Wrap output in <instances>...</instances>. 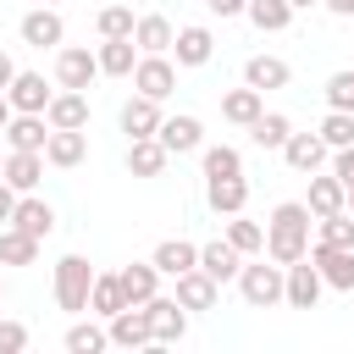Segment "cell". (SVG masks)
<instances>
[{"mask_svg": "<svg viewBox=\"0 0 354 354\" xmlns=\"http://www.w3.org/2000/svg\"><path fill=\"white\" fill-rule=\"evenodd\" d=\"M304 238H310V205H277L271 210V227H266V249L271 260H304Z\"/></svg>", "mask_w": 354, "mask_h": 354, "instance_id": "obj_1", "label": "cell"}, {"mask_svg": "<svg viewBox=\"0 0 354 354\" xmlns=\"http://www.w3.org/2000/svg\"><path fill=\"white\" fill-rule=\"evenodd\" d=\"M88 288H94V271L83 254H66L55 266V304L61 310H88Z\"/></svg>", "mask_w": 354, "mask_h": 354, "instance_id": "obj_2", "label": "cell"}, {"mask_svg": "<svg viewBox=\"0 0 354 354\" xmlns=\"http://www.w3.org/2000/svg\"><path fill=\"white\" fill-rule=\"evenodd\" d=\"M133 83H138V94H149V100H166V94L177 88V72H171V61H166L160 50H149L144 61H133Z\"/></svg>", "mask_w": 354, "mask_h": 354, "instance_id": "obj_3", "label": "cell"}, {"mask_svg": "<svg viewBox=\"0 0 354 354\" xmlns=\"http://www.w3.org/2000/svg\"><path fill=\"white\" fill-rule=\"evenodd\" d=\"M310 260H315L321 282H332V288H354V249H337V243H315V249H310Z\"/></svg>", "mask_w": 354, "mask_h": 354, "instance_id": "obj_4", "label": "cell"}, {"mask_svg": "<svg viewBox=\"0 0 354 354\" xmlns=\"http://www.w3.org/2000/svg\"><path fill=\"white\" fill-rule=\"evenodd\" d=\"M177 304H183V310H210V304H216V277L199 271V266L177 271Z\"/></svg>", "mask_w": 354, "mask_h": 354, "instance_id": "obj_5", "label": "cell"}, {"mask_svg": "<svg viewBox=\"0 0 354 354\" xmlns=\"http://www.w3.org/2000/svg\"><path fill=\"white\" fill-rule=\"evenodd\" d=\"M160 166H166V144L155 133H144V138L127 144V171L133 177H160Z\"/></svg>", "mask_w": 354, "mask_h": 354, "instance_id": "obj_6", "label": "cell"}, {"mask_svg": "<svg viewBox=\"0 0 354 354\" xmlns=\"http://www.w3.org/2000/svg\"><path fill=\"white\" fill-rule=\"evenodd\" d=\"M243 299L249 304H277L282 299V271L277 266H243Z\"/></svg>", "mask_w": 354, "mask_h": 354, "instance_id": "obj_7", "label": "cell"}, {"mask_svg": "<svg viewBox=\"0 0 354 354\" xmlns=\"http://www.w3.org/2000/svg\"><path fill=\"white\" fill-rule=\"evenodd\" d=\"M282 293H288V304L310 310V304L321 299V271H315V266H299V260H288V282H282Z\"/></svg>", "mask_w": 354, "mask_h": 354, "instance_id": "obj_8", "label": "cell"}, {"mask_svg": "<svg viewBox=\"0 0 354 354\" xmlns=\"http://www.w3.org/2000/svg\"><path fill=\"white\" fill-rule=\"evenodd\" d=\"M111 337L127 343V348H133V343H149V337H155V332H149V310H144V304H122V310L111 315Z\"/></svg>", "mask_w": 354, "mask_h": 354, "instance_id": "obj_9", "label": "cell"}, {"mask_svg": "<svg viewBox=\"0 0 354 354\" xmlns=\"http://www.w3.org/2000/svg\"><path fill=\"white\" fill-rule=\"evenodd\" d=\"M44 138H50V127H44L39 111H22V116L6 122V144L11 149H44Z\"/></svg>", "mask_w": 354, "mask_h": 354, "instance_id": "obj_10", "label": "cell"}, {"mask_svg": "<svg viewBox=\"0 0 354 354\" xmlns=\"http://www.w3.org/2000/svg\"><path fill=\"white\" fill-rule=\"evenodd\" d=\"M6 94H11L17 111H44V105H50V88H44L39 72H17V77L6 83Z\"/></svg>", "mask_w": 354, "mask_h": 354, "instance_id": "obj_11", "label": "cell"}, {"mask_svg": "<svg viewBox=\"0 0 354 354\" xmlns=\"http://www.w3.org/2000/svg\"><path fill=\"white\" fill-rule=\"evenodd\" d=\"M44 116H50V127H83V122H88V100H83L77 88H66V94H50Z\"/></svg>", "mask_w": 354, "mask_h": 354, "instance_id": "obj_12", "label": "cell"}, {"mask_svg": "<svg viewBox=\"0 0 354 354\" xmlns=\"http://www.w3.org/2000/svg\"><path fill=\"white\" fill-rule=\"evenodd\" d=\"M155 138L166 144V155H183V149H194V144H199V122H194V116H160Z\"/></svg>", "mask_w": 354, "mask_h": 354, "instance_id": "obj_13", "label": "cell"}, {"mask_svg": "<svg viewBox=\"0 0 354 354\" xmlns=\"http://www.w3.org/2000/svg\"><path fill=\"white\" fill-rule=\"evenodd\" d=\"M94 72H100V61H94L88 50H61V61H55V77H61L66 88H88Z\"/></svg>", "mask_w": 354, "mask_h": 354, "instance_id": "obj_14", "label": "cell"}, {"mask_svg": "<svg viewBox=\"0 0 354 354\" xmlns=\"http://www.w3.org/2000/svg\"><path fill=\"white\" fill-rule=\"evenodd\" d=\"M44 160H55V166H77V160H83V133H77V127H50V138H44Z\"/></svg>", "mask_w": 354, "mask_h": 354, "instance_id": "obj_15", "label": "cell"}, {"mask_svg": "<svg viewBox=\"0 0 354 354\" xmlns=\"http://www.w3.org/2000/svg\"><path fill=\"white\" fill-rule=\"evenodd\" d=\"M288 166H299V171H315L321 166V155H326V138L321 133H288Z\"/></svg>", "mask_w": 354, "mask_h": 354, "instance_id": "obj_16", "label": "cell"}, {"mask_svg": "<svg viewBox=\"0 0 354 354\" xmlns=\"http://www.w3.org/2000/svg\"><path fill=\"white\" fill-rule=\"evenodd\" d=\"M0 171H6L11 188H33L39 171H44V160H39V149H11V155L0 160Z\"/></svg>", "mask_w": 354, "mask_h": 354, "instance_id": "obj_17", "label": "cell"}, {"mask_svg": "<svg viewBox=\"0 0 354 354\" xmlns=\"http://www.w3.org/2000/svg\"><path fill=\"white\" fill-rule=\"evenodd\" d=\"M205 199H210L216 210H243V199H249V183H243L238 171H221V177H210Z\"/></svg>", "mask_w": 354, "mask_h": 354, "instance_id": "obj_18", "label": "cell"}, {"mask_svg": "<svg viewBox=\"0 0 354 354\" xmlns=\"http://www.w3.org/2000/svg\"><path fill=\"white\" fill-rule=\"evenodd\" d=\"M11 227H22L28 238H50V227H55V210H50L44 199H22V205L11 210Z\"/></svg>", "mask_w": 354, "mask_h": 354, "instance_id": "obj_19", "label": "cell"}, {"mask_svg": "<svg viewBox=\"0 0 354 354\" xmlns=\"http://www.w3.org/2000/svg\"><path fill=\"white\" fill-rule=\"evenodd\" d=\"M144 310H149V332H155V337H166V343L183 337L188 321H183V304H177V299H149Z\"/></svg>", "mask_w": 354, "mask_h": 354, "instance_id": "obj_20", "label": "cell"}, {"mask_svg": "<svg viewBox=\"0 0 354 354\" xmlns=\"http://www.w3.org/2000/svg\"><path fill=\"white\" fill-rule=\"evenodd\" d=\"M155 127H160V111H155V100H149V94H138V100H127V105H122V133L144 138V133H155Z\"/></svg>", "mask_w": 354, "mask_h": 354, "instance_id": "obj_21", "label": "cell"}, {"mask_svg": "<svg viewBox=\"0 0 354 354\" xmlns=\"http://www.w3.org/2000/svg\"><path fill=\"white\" fill-rule=\"evenodd\" d=\"M171 44H177V61H183V66L210 61V28H177V33H171Z\"/></svg>", "mask_w": 354, "mask_h": 354, "instance_id": "obj_22", "label": "cell"}, {"mask_svg": "<svg viewBox=\"0 0 354 354\" xmlns=\"http://www.w3.org/2000/svg\"><path fill=\"white\" fill-rule=\"evenodd\" d=\"M188 266H199V249L188 243V238H166L160 249H155V271H188Z\"/></svg>", "mask_w": 354, "mask_h": 354, "instance_id": "obj_23", "label": "cell"}, {"mask_svg": "<svg viewBox=\"0 0 354 354\" xmlns=\"http://www.w3.org/2000/svg\"><path fill=\"white\" fill-rule=\"evenodd\" d=\"M199 271H210L216 282H227V277L238 271V249H232L227 238H216V243H205V249H199Z\"/></svg>", "mask_w": 354, "mask_h": 354, "instance_id": "obj_24", "label": "cell"}, {"mask_svg": "<svg viewBox=\"0 0 354 354\" xmlns=\"http://www.w3.org/2000/svg\"><path fill=\"white\" fill-rule=\"evenodd\" d=\"M116 277H122L127 304H149V299H155V260H149V266H122Z\"/></svg>", "mask_w": 354, "mask_h": 354, "instance_id": "obj_25", "label": "cell"}, {"mask_svg": "<svg viewBox=\"0 0 354 354\" xmlns=\"http://www.w3.org/2000/svg\"><path fill=\"white\" fill-rule=\"evenodd\" d=\"M22 39L39 44V50H44V44H61V17H55V11H28V17H22Z\"/></svg>", "mask_w": 354, "mask_h": 354, "instance_id": "obj_26", "label": "cell"}, {"mask_svg": "<svg viewBox=\"0 0 354 354\" xmlns=\"http://www.w3.org/2000/svg\"><path fill=\"white\" fill-rule=\"evenodd\" d=\"M243 77H249V88H282V83H288V61H277V55H254V61L243 66Z\"/></svg>", "mask_w": 354, "mask_h": 354, "instance_id": "obj_27", "label": "cell"}, {"mask_svg": "<svg viewBox=\"0 0 354 354\" xmlns=\"http://www.w3.org/2000/svg\"><path fill=\"white\" fill-rule=\"evenodd\" d=\"M39 249V238H28L22 227H0V266H28Z\"/></svg>", "mask_w": 354, "mask_h": 354, "instance_id": "obj_28", "label": "cell"}, {"mask_svg": "<svg viewBox=\"0 0 354 354\" xmlns=\"http://www.w3.org/2000/svg\"><path fill=\"white\" fill-rule=\"evenodd\" d=\"M221 116H227V122H243V127H249V122L260 116V88H232V94L221 100Z\"/></svg>", "mask_w": 354, "mask_h": 354, "instance_id": "obj_29", "label": "cell"}, {"mask_svg": "<svg viewBox=\"0 0 354 354\" xmlns=\"http://www.w3.org/2000/svg\"><path fill=\"white\" fill-rule=\"evenodd\" d=\"M310 210L315 216H337L343 210V183L337 177H315L310 183Z\"/></svg>", "mask_w": 354, "mask_h": 354, "instance_id": "obj_30", "label": "cell"}, {"mask_svg": "<svg viewBox=\"0 0 354 354\" xmlns=\"http://www.w3.org/2000/svg\"><path fill=\"white\" fill-rule=\"evenodd\" d=\"M88 304H94L100 315H116V310L127 304V293H122V277H94V288H88Z\"/></svg>", "mask_w": 354, "mask_h": 354, "instance_id": "obj_31", "label": "cell"}, {"mask_svg": "<svg viewBox=\"0 0 354 354\" xmlns=\"http://www.w3.org/2000/svg\"><path fill=\"white\" fill-rule=\"evenodd\" d=\"M94 61H100V72H133V33L127 39H105Z\"/></svg>", "mask_w": 354, "mask_h": 354, "instance_id": "obj_32", "label": "cell"}, {"mask_svg": "<svg viewBox=\"0 0 354 354\" xmlns=\"http://www.w3.org/2000/svg\"><path fill=\"white\" fill-rule=\"evenodd\" d=\"M249 127H254V144H266V149H271V144H288V133H293L282 111H260Z\"/></svg>", "mask_w": 354, "mask_h": 354, "instance_id": "obj_33", "label": "cell"}, {"mask_svg": "<svg viewBox=\"0 0 354 354\" xmlns=\"http://www.w3.org/2000/svg\"><path fill=\"white\" fill-rule=\"evenodd\" d=\"M133 39H138L144 50H166V44H171V22H166V17H138V22H133Z\"/></svg>", "mask_w": 354, "mask_h": 354, "instance_id": "obj_34", "label": "cell"}, {"mask_svg": "<svg viewBox=\"0 0 354 354\" xmlns=\"http://www.w3.org/2000/svg\"><path fill=\"white\" fill-rule=\"evenodd\" d=\"M249 17H254V28H288V17H293V6L288 0H249Z\"/></svg>", "mask_w": 354, "mask_h": 354, "instance_id": "obj_35", "label": "cell"}, {"mask_svg": "<svg viewBox=\"0 0 354 354\" xmlns=\"http://www.w3.org/2000/svg\"><path fill=\"white\" fill-rule=\"evenodd\" d=\"M227 243H232L238 254H249V249H266V227H260V221H232V227H227Z\"/></svg>", "mask_w": 354, "mask_h": 354, "instance_id": "obj_36", "label": "cell"}, {"mask_svg": "<svg viewBox=\"0 0 354 354\" xmlns=\"http://www.w3.org/2000/svg\"><path fill=\"white\" fill-rule=\"evenodd\" d=\"M321 138H326V144H337V149H343V144H354V111H337V105H332V116L321 122Z\"/></svg>", "mask_w": 354, "mask_h": 354, "instance_id": "obj_37", "label": "cell"}, {"mask_svg": "<svg viewBox=\"0 0 354 354\" xmlns=\"http://www.w3.org/2000/svg\"><path fill=\"white\" fill-rule=\"evenodd\" d=\"M94 22H100L105 39H127V33H133V11H127V6H105Z\"/></svg>", "mask_w": 354, "mask_h": 354, "instance_id": "obj_38", "label": "cell"}, {"mask_svg": "<svg viewBox=\"0 0 354 354\" xmlns=\"http://www.w3.org/2000/svg\"><path fill=\"white\" fill-rule=\"evenodd\" d=\"M66 348H72V354H100V348H105V332L88 326V321H77V326L66 332Z\"/></svg>", "mask_w": 354, "mask_h": 354, "instance_id": "obj_39", "label": "cell"}, {"mask_svg": "<svg viewBox=\"0 0 354 354\" xmlns=\"http://www.w3.org/2000/svg\"><path fill=\"white\" fill-rule=\"evenodd\" d=\"M321 243H337V249H354V221L337 210V216H321Z\"/></svg>", "mask_w": 354, "mask_h": 354, "instance_id": "obj_40", "label": "cell"}, {"mask_svg": "<svg viewBox=\"0 0 354 354\" xmlns=\"http://www.w3.org/2000/svg\"><path fill=\"white\" fill-rule=\"evenodd\" d=\"M221 171H243L238 149H227V144H216V149L205 155V177H221Z\"/></svg>", "mask_w": 354, "mask_h": 354, "instance_id": "obj_41", "label": "cell"}, {"mask_svg": "<svg viewBox=\"0 0 354 354\" xmlns=\"http://www.w3.org/2000/svg\"><path fill=\"white\" fill-rule=\"evenodd\" d=\"M326 100H332L337 111H354V72H332V83H326Z\"/></svg>", "mask_w": 354, "mask_h": 354, "instance_id": "obj_42", "label": "cell"}, {"mask_svg": "<svg viewBox=\"0 0 354 354\" xmlns=\"http://www.w3.org/2000/svg\"><path fill=\"white\" fill-rule=\"evenodd\" d=\"M22 343H28V332H22L17 321H0V354H17Z\"/></svg>", "mask_w": 354, "mask_h": 354, "instance_id": "obj_43", "label": "cell"}, {"mask_svg": "<svg viewBox=\"0 0 354 354\" xmlns=\"http://www.w3.org/2000/svg\"><path fill=\"white\" fill-rule=\"evenodd\" d=\"M337 183L354 188V144H343V155H337Z\"/></svg>", "mask_w": 354, "mask_h": 354, "instance_id": "obj_44", "label": "cell"}, {"mask_svg": "<svg viewBox=\"0 0 354 354\" xmlns=\"http://www.w3.org/2000/svg\"><path fill=\"white\" fill-rule=\"evenodd\" d=\"M11 210H17V194H11V183H0V221H11Z\"/></svg>", "mask_w": 354, "mask_h": 354, "instance_id": "obj_45", "label": "cell"}, {"mask_svg": "<svg viewBox=\"0 0 354 354\" xmlns=\"http://www.w3.org/2000/svg\"><path fill=\"white\" fill-rule=\"evenodd\" d=\"M205 6H210V11H221V17H227V11H243V6H249V0H205Z\"/></svg>", "mask_w": 354, "mask_h": 354, "instance_id": "obj_46", "label": "cell"}, {"mask_svg": "<svg viewBox=\"0 0 354 354\" xmlns=\"http://www.w3.org/2000/svg\"><path fill=\"white\" fill-rule=\"evenodd\" d=\"M11 77H17V66H11V55H0V88H6Z\"/></svg>", "mask_w": 354, "mask_h": 354, "instance_id": "obj_47", "label": "cell"}, {"mask_svg": "<svg viewBox=\"0 0 354 354\" xmlns=\"http://www.w3.org/2000/svg\"><path fill=\"white\" fill-rule=\"evenodd\" d=\"M326 6H332L337 17H354V0H326Z\"/></svg>", "mask_w": 354, "mask_h": 354, "instance_id": "obj_48", "label": "cell"}, {"mask_svg": "<svg viewBox=\"0 0 354 354\" xmlns=\"http://www.w3.org/2000/svg\"><path fill=\"white\" fill-rule=\"evenodd\" d=\"M6 122H11V100L0 94V133H6Z\"/></svg>", "mask_w": 354, "mask_h": 354, "instance_id": "obj_49", "label": "cell"}, {"mask_svg": "<svg viewBox=\"0 0 354 354\" xmlns=\"http://www.w3.org/2000/svg\"><path fill=\"white\" fill-rule=\"evenodd\" d=\"M288 6H315V0H288Z\"/></svg>", "mask_w": 354, "mask_h": 354, "instance_id": "obj_50", "label": "cell"}, {"mask_svg": "<svg viewBox=\"0 0 354 354\" xmlns=\"http://www.w3.org/2000/svg\"><path fill=\"white\" fill-rule=\"evenodd\" d=\"M343 194H348V199H354V188H343Z\"/></svg>", "mask_w": 354, "mask_h": 354, "instance_id": "obj_51", "label": "cell"}]
</instances>
